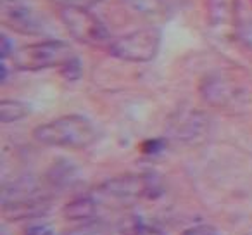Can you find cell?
Wrapping results in <instances>:
<instances>
[{"label": "cell", "mask_w": 252, "mask_h": 235, "mask_svg": "<svg viewBox=\"0 0 252 235\" xmlns=\"http://www.w3.org/2000/svg\"><path fill=\"white\" fill-rule=\"evenodd\" d=\"M33 137L49 147H88L97 138V130L88 118L80 114L61 116L33 130Z\"/></svg>", "instance_id": "1"}, {"label": "cell", "mask_w": 252, "mask_h": 235, "mask_svg": "<svg viewBox=\"0 0 252 235\" xmlns=\"http://www.w3.org/2000/svg\"><path fill=\"white\" fill-rule=\"evenodd\" d=\"M73 56L69 43L63 40H42L18 49L12 54V61L18 69L38 71L47 67H61Z\"/></svg>", "instance_id": "2"}, {"label": "cell", "mask_w": 252, "mask_h": 235, "mask_svg": "<svg viewBox=\"0 0 252 235\" xmlns=\"http://www.w3.org/2000/svg\"><path fill=\"white\" fill-rule=\"evenodd\" d=\"M159 47L161 32L156 28H142L114 40L109 47V54L126 63H149L158 56Z\"/></svg>", "instance_id": "3"}, {"label": "cell", "mask_w": 252, "mask_h": 235, "mask_svg": "<svg viewBox=\"0 0 252 235\" xmlns=\"http://www.w3.org/2000/svg\"><path fill=\"white\" fill-rule=\"evenodd\" d=\"M61 21L69 35L87 45H104L109 42V32L104 23L81 5H66L59 12Z\"/></svg>", "instance_id": "4"}, {"label": "cell", "mask_w": 252, "mask_h": 235, "mask_svg": "<svg viewBox=\"0 0 252 235\" xmlns=\"http://www.w3.org/2000/svg\"><path fill=\"white\" fill-rule=\"evenodd\" d=\"M0 14L5 26L23 35H38L42 33L43 25L36 12L19 0H2Z\"/></svg>", "instance_id": "5"}, {"label": "cell", "mask_w": 252, "mask_h": 235, "mask_svg": "<svg viewBox=\"0 0 252 235\" xmlns=\"http://www.w3.org/2000/svg\"><path fill=\"white\" fill-rule=\"evenodd\" d=\"M154 185L145 176H119L104 183L100 192L112 199H135V197L151 196Z\"/></svg>", "instance_id": "6"}, {"label": "cell", "mask_w": 252, "mask_h": 235, "mask_svg": "<svg viewBox=\"0 0 252 235\" xmlns=\"http://www.w3.org/2000/svg\"><path fill=\"white\" fill-rule=\"evenodd\" d=\"M97 211V204L90 197H78V199L71 201L64 206L63 214L66 220L71 221H81L92 218Z\"/></svg>", "instance_id": "7"}, {"label": "cell", "mask_w": 252, "mask_h": 235, "mask_svg": "<svg viewBox=\"0 0 252 235\" xmlns=\"http://www.w3.org/2000/svg\"><path fill=\"white\" fill-rule=\"evenodd\" d=\"M237 0H209V14L214 26L228 25L233 18Z\"/></svg>", "instance_id": "8"}, {"label": "cell", "mask_w": 252, "mask_h": 235, "mask_svg": "<svg viewBox=\"0 0 252 235\" xmlns=\"http://www.w3.org/2000/svg\"><path fill=\"white\" fill-rule=\"evenodd\" d=\"M30 105L21 101H2L0 102V121L2 123H14L28 116Z\"/></svg>", "instance_id": "9"}, {"label": "cell", "mask_w": 252, "mask_h": 235, "mask_svg": "<svg viewBox=\"0 0 252 235\" xmlns=\"http://www.w3.org/2000/svg\"><path fill=\"white\" fill-rule=\"evenodd\" d=\"M45 201H38V199H25V201H18L16 204H12V218L18 220V218H26V216H40V213L45 211L43 207Z\"/></svg>", "instance_id": "10"}, {"label": "cell", "mask_w": 252, "mask_h": 235, "mask_svg": "<svg viewBox=\"0 0 252 235\" xmlns=\"http://www.w3.org/2000/svg\"><path fill=\"white\" fill-rule=\"evenodd\" d=\"M142 16H159L166 11V0H125Z\"/></svg>", "instance_id": "11"}, {"label": "cell", "mask_w": 252, "mask_h": 235, "mask_svg": "<svg viewBox=\"0 0 252 235\" xmlns=\"http://www.w3.org/2000/svg\"><path fill=\"white\" fill-rule=\"evenodd\" d=\"M125 235H166L159 227L149 225L142 220H131L130 223L123 228Z\"/></svg>", "instance_id": "12"}, {"label": "cell", "mask_w": 252, "mask_h": 235, "mask_svg": "<svg viewBox=\"0 0 252 235\" xmlns=\"http://www.w3.org/2000/svg\"><path fill=\"white\" fill-rule=\"evenodd\" d=\"M59 74L64 78V80H69V81H76L80 80L81 76V63L76 56L69 57L63 66L59 67Z\"/></svg>", "instance_id": "13"}, {"label": "cell", "mask_w": 252, "mask_h": 235, "mask_svg": "<svg viewBox=\"0 0 252 235\" xmlns=\"http://www.w3.org/2000/svg\"><path fill=\"white\" fill-rule=\"evenodd\" d=\"M166 145H168L166 138H149V140H144L140 144V152L147 156H156L161 154L166 149Z\"/></svg>", "instance_id": "14"}, {"label": "cell", "mask_w": 252, "mask_h": 235, "mask_svg": "<svg viewBox=\"0 0 252 235\" xmlns=\"http://www.w3.org/2000/svg\"><path fill=\"white\" fill-rule=\"evenodd\" d=\"M180 235H220V232L213 225H195V227L183 230Z\"/></svg>", "instance_id": "15"}, {"label": "cell", "mask_w": 252, "mask_h": 235, "mask_svg": "<svg viewBox=\"0 0 252 235\" xmlns=\"http://www.w3.org/2000/svg\"><path fill=\"white\" fill-rule=\"evenodd\" d=\"M12 54H14V49H12L11 42H9L7 36L2 35L0 36V57H2V59H7Z\"/></svg>", "instance_id": "16"}, {"label": "cell", "mask_w": 252, "mask_h": 235, "mask_svg": "<svg viewBox=\"0 0 252 235\" xmlns=\"http://www.w3.org/2000/svg\"><path fill=\"white\" fill-rule=\"evenodd\" d=\"M25 235H56L52 232V228L43 227V225H36V227H32L25 232Z\"/></svg>", "instance_id": "17"}]
</instances>
